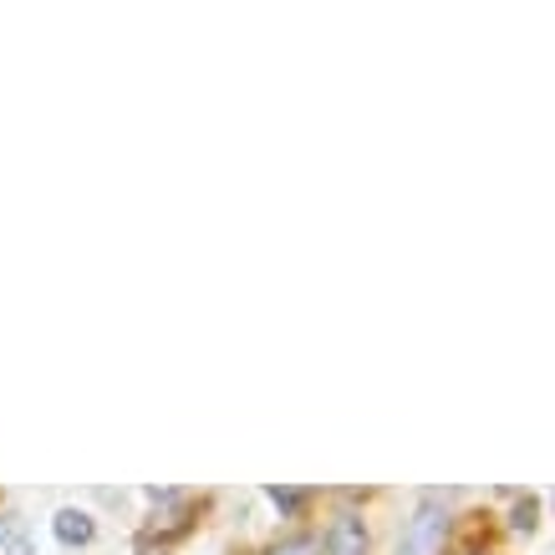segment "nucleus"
Returning <instances> with one entry per match:
<instances>
[{
    "label": "nucleus",
    "mask_w": 555,
    "mask_h": 555,
    "mask_svg": "<svg viewBox=\"0 0 555 555\" xmlns=\"http://www.w3.org/2000/svg\"><path fill=\"white\" fill-rule=\"evenodd\" d=\"M92 535H98V525H92L87 509H62V515H56V540H62V545H87Z\"/></svg>",
    "instance_id": "nucleus-4"
},
{
    "label": "nucleus",
    "mask_w": 555,
    "mask_h": 555,
    "mask_svg": "<svg viewBox=\"0 0 555 555\" xmlns=\"http://www.w3.org/2000/svg\"><path fill=\"white\" fill-rule=\"evenodd\" d=\"M326 555H367V530L357 515H337L326 530Z\"/></svg>",
    "instance_id": "nucleus-2"
},
{
    "label": "nucleus",
    "mask_w": 555,
    "mask_h": 555,
    "mask_svg": "<svg viewBox=\"0 0 555 555\" xmlns=\"http://www.w3.org/2000/svg\"><path fill=\"white\" fill-rule=\"evenodd\" d=\"M270 500H275V509H286V515H296V509L306 505V489H270Z\"/></svg>",
    "instance_id": "nucleus-6"
},
{
    "label": "nucleus",
    "mask_w": 555,
    "mask_h": 555,
    "mask_svg": "<svg viewBox=\"0 0 555 555\" xmlns=\"http://www.w3.org/2000/svg\"><path fill=\"white\" fill-rule=\"evenodd\" d=\"M0 555H36V545L21 520H0Z\"/></svg>",
    "instance_id": "nucleus-5"
},
{
    "label": "nucleus",
    "mask_w": 555,
    "mask_h": 555,
    "mask_svg": "<svg viewBox=\"0 0 555 555\" xmlns=\"http://www.w3.org/2000/svg\"><path fill=\"white\" fill-rule=\"evenodd\" d=\"M158 505H164V515H153L149 535H184L189 520H194V505H189L184 494H153Z\"/></svg>",
    "instance_id": "nucleus-3"
},
{
    "label": "nucleus",
    "mask_w": 555,
    "mask_h": 555,
    "mask_svg": "<svg viewBox=\"0 0 555 555\" xmlns=\"http://www.w3.org/2000/svg\"><path fill=\"white\" fill-rule=\"evenodd\" d=\"M535 515H540L535 500H520V505H515V520H509V525H515V530H535Z\"/></svg>",
    "instance_id": "nucleus-8"
},
{
    "label": "nucleus",
    "mask_w": 555,
    "mask_h": 555,
    "mask_svg": "<svg viewBox=\"0 0 555 555\" xmlns=\"http://www.w3.org/2000/svg\"><path fill=\"white\" fill-rule=\"evenodd\" d=\"M143 555H164V551H143Z\"/></svg>",
    "instance_id": "nucleus-9"
},
{
    "label": "nucleus",
    "mask_w": 555,
    "mask_h": 555,
    "mask_svg": "<svg viewBox=\"0 0 555 555\" xmlns=\"http://www.w3.org/2000/svg\"><path fill=\"white\" fill-rule=\"evenodd\" d=\"M270 555H321V545L311 535H296V540H281Z\"/></svg>",
    "instance_id": "nucleus-7"
},
{
    "label": "nucleus",
    "mask_w": 555,
    "mask_h": 555,
    "mask_svg": "<svg viewBox=\"0 0 555 555\" xmlns=\"http://www.w3.org/2000/svg\"><path fill=\"white\" fill-rule=\"evenodd\" d=\"M443 540H449V515H443L438 500H428V505L413 515V525L403 530L398 555H443Z\"/></svg>",
    "instance_id": "nucleus-1"
}]
</instances>
